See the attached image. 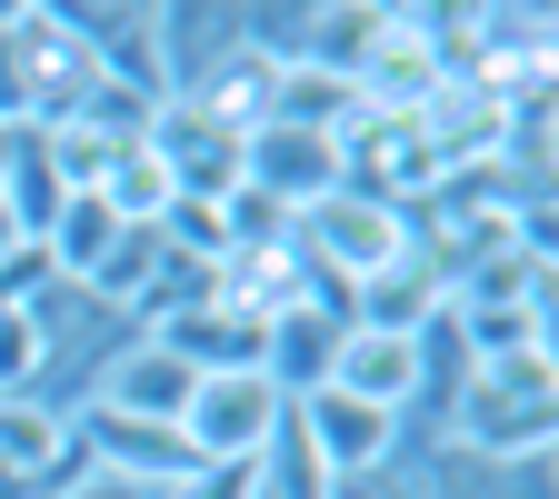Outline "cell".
Returning <instances> with one entry per match:
<instances>
[{
  "mask_svg": "<svg viewBox=\"0 0 559 499\" xmlns=\"http://www.w3.org/2000/svg\"><path fill=\"white\" fill-rule=\"evenodd\" d=\"M320 390H349V400H370L390 419L419 409V340H390V330H340L330 349V380Z\"/></svg>",
  "mask_w": 559,
  "mask_h": 499,
  "instance_id": "obj_9",
  "label": "cell"
},
{
  "mask_svg": "<svg viewBox=\"0 0 559 499\" xmlns=\"http://www.w3.org/2000/svg\"><path fill=\"white\" fill-rule=\"evenodd\" d=\"M370 40H380V0H349V11H310V21H300V60L340 70V81H360Z\"/></svg>",
  "mask_w": 559,
  "mask_h": 499,
  "instance_id": "obj_14",
  "label": "cell"
},
{
  "mask_svg": "<svg viewBox=\"0 0 559 499\" xmlns=\"http://www.w3.org/2000/svg\"><path fill=\"white\" fill-rule=\"evenodd\" d=\"M40 370H50V310L40 300H0V400H31Z\"/></svg>",
  "mask_w": 559,
  "mask_h": 499,
  "instance_id": "obj_16",
  "label": "cell"
},
{
  "mask_svg": "<svg viewBox=\"0 0 559 499\" xmlns=\"http://www.w3.org/2000/svg\"><path fill=\"white\" fill-rule=\"evenodd\" d=\"M50 499H160V489H140V479H110V470H91V460H81V470H70Z\"/></svg>",
  "mask_w": 559,
  "mask_h": 499,
  "instance_id": "obj_18",
  "label": "cell"
},
{
  "mask_svg": "<svg viewBox=\"0 0 559 499\" xmlns=\"http://www.w3.org/2000/svg\"><path fill=\"white\" fill-rule=\"evenodd\" d=\"M469 360H520V349H549V310L539 300H500V310H450Z\"/></svg>",
  "mask_w": 559,
  "mask_h": 499,
  "instance_id": "obj_15",
  "label": "cell"
},
{
  "mask_svg": "<svg viewBox=\"0 0 559 499\" xmlns=\"http://www.w3.org/2000/svg\"><path fill=\"white\" fill-rule=\"evenodd\" d=\"M151 340L170 349V360H190L200 380H240V370L270 360V320L240 310V300H221V290H200V300H180L170 320H151Z\"/></svg>",
  "mask_w": 559,
  "mask_h": 499,
  "instance_id": "obj_5",
  "label": "cell"
},
{
  "mask_svg": "<svg viewBox=\"0 0 559 499\" xmlns=\"http://www.w3.org/2000/svg\"><path fill=\"white\" fill-rule=\"evenodd\" d=\"M280 419H290V400H280L260 370H240V380H200V390H190L180 440H190L200 470H250V460L280 440Z\"/></svg>",
  "mask_w": 559,
  "mask_h": 499,
  "instance_id": "obj_3",
  "label": "cell"
},
{
  "mask_svg": "<svg viewBox=\"0 0 559 499\" xmlns=\"http://www.w3.org/2000/svg\"><path fill=\"white\" fill-rule=\"evenodd\" d=\"M450 419V450L489 460V470H520L559 440V349H520V360H479L469 390L440 409Z\"/></svg>",
  "mask_w": 559,
  "mask_h": 499,
  "instance_id": "obj_1",
  "label": "cell"
},
{
  "mask_svg": "<svg viewBox=\"0 0 559 499\" xmlns=\"http://www.w3.org/2000/svg\"><path fill=\"white\" fill-rule=\"evenodd\" d=\"M190 390H200V370H190V360H170V349L140 330V340H120L110 360H100V380H91V400H81V409H110V419H160V430H180Z\"/></svg>",
  "mask_w": 559,
  "mask_h": 499,
  "instance_id": "obj_6",
  "label": "cell"
},
{
  "mask_svg": "<svg viewBox=\"0 0 559 499\" xmlns=\"http://www.w3.org/2000/svg\"><path fill=\"white\" fill-rule=\"evenodd\" d=\"M409 250H419V221H409V210H390V200H370V190H330L320 210H300V260L330 280L340 300L360 290V280L400 270Z\"/></svg>",
  "mask_w": 559,
  "mask_h": 499,
  "instance_id": "obj_2",
  "label": "cell"
},
{
  "mask_svg": "<svg viewBox=\"0 0 559 499\" xmlns=\"http://www.w3.org/2000/svg\"><path fill=\"white\" fill-rule=\"evenodd\" d=\"M290 419H300V440L320 450V470L340 479V470H370V460H390L400 450V419L390 409H370V400H349V390H300L290 400Z\"/></svg>",
  "mask_w": 559,
  "mask_h": 499,
  "instance_id": "obj_8",
  "label": "cell"
},
{
  "mask_svg": "<svg viewBox=\"0 0 559 499\" xmlns=\"http://www.w3.org/2000/svg\"><path fill=\"white\" fill-rule=\"evenodd\" d=\"M240 180L260 190V200H280L300 221V210H320L340 180H349V161H340V140H320V130H290V120H260L250 140H240Z\"/></svg>",
  "mask_w": 559,
  "mask_h": 499,
  "instance_id": "obj_4",
  "label": "cell"
},
{
  "mask_svg": "<svg viewBox=\"0 0 559 499\" xmlns=\"http://www.w3.org/2000/svg\"><path fill=\"white\" fill-rule=\"evenodd\" d=\"M110 240H120V221L100 210V190H70V200L50 210V230H40V270L81 290V280H91V270L110 260Z\"/></svg>",
  "mask_w": 559,
  "mask_h": 499,
  "instance_id": "obj_13",
  "label": "cell"
},
{
  "mask_svg": "<svg viewBox=\"0 0 559 499\" xmlns=\"http://www.w3.org/2000/svg\"><path fill=\"white\" fill-rule=\"evenodd\" d=\"M340 330H349V310H340V300L280 310V320H270V360H260V380H270L280 400L320 390V380H330V349H340Z\"/></svg>",
  "mask_w": 559,
  "mask_h": 499,
  "instance_id": "obj_11",
  "label": "cell"
},
{
  "mask_svg": "<svg viewBox=\"0 0 559 499\" xmlns=\"http://www.w3.org/2000/svg\"><path fill=\"white\" fill-rule=\"evenodd\" d=\"M81 450H70V419L40 400H0V499H50Z\"/></svg>",
  "mask_w": 559,
  "mask_h": 499,
  "instance_id": "obj_7",
  "label": "cell"
},
{
  "mask_svg": "<svg viewBox=\"0 0 559 499\" xmlns=\"http://www.w3.org/2000/svg\"><path fill=\"white\" fill-rule=\"evenodd\" d=\"M270 120L320 130V140H349V120H360V91H349L340 70H320V60H280V70H270Z\"/></svg>",
  "mask_w": 559,
  "mask_h": 499,
  "instance_id": "obj_12",
  "label": "cell"
},
{
  "mask_svg": "<svg viewBox=\"0 0 559 499\" xmlns=\"http://www.w3.org/2000/svg\"><path fill=\"white\" fill-rule=\"evenodd\" d=\"M349 310V330H390V340H419L440 310H450V280H440V260L430 250H409L400 270H380V280H360V290L340 300Z\"/></svg>",
  "mask_w": 559,
  "mask_h": 499,
  "instance_id": "obj_10",
  "label": "cell"
},
{
  "mask_svg": "<svg viewBox=\"0 0 559 499\" xmlns=\"http://www.w3.org/2000/svg\"><path fill=\"white\" fill-rule=\"evenodd\" d=\"M330 499H440V460L390 450V460H370V470H340Z\"/></svg>",
  "mask_w": 559,
  "mask_h": 499,
  "instance_id": "obj_17",
  "label": "cell"
}]
</instances>
